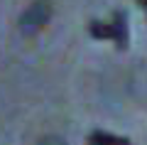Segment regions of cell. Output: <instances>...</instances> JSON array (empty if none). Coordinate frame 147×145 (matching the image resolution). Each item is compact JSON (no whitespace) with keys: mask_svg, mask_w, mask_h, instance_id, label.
I'll return each instance as SVG.
<instances>
[{"mask_svg":"<svg viewBox=\"0 0 147 145\" xmlns=\"http://www.w3.org/2000/svg\"><path fill=\"white\" fill-rule=\"evenodd\" d=\"M52 17V0H34L20 15V32L27 37L37 35Z\"/></svg>","mask_w":147,"mask_h":145,"instance_id":"6da1fadb","label":"cell"},{"mask_svg":"<svg viewBox=\"0 0 147 145\" xmlns=\"http://www.w3.org/2000/svg\"><path fill=\"white\" fill-rule=\"evenodd\" d=\"M110 32H113V42H115V47H118V49H125V47H127V15L123 10L113 12Z\"/></svg>","mask_w":147,"mask_h":145,"instance_id":"7a4b0ae2","label":"cell"},{"mask_svg":"<svg viewBox=\"0 0 147 145\" xmlns=\"http://www.w3.org/2000/svg\"><path fill=\"white\" fill-rule=\"evenodd\" d=\"M88 145H132L127 138H118V135H110L105 130H93L88 135Z\"/></svg>","mask_w":147,"mask_h":145,"instance_id":"3957f363","label":"cell"},{"mask_svg":"<svg viewBox=\"0 0 147 145\" xmlns=\"http://www.w3.org/2000/svg\"><path fill=\"white\" fill-rule=\"evenodd\" d=\"M88 32L96 39H113V32H110V22H100V20H91L88 22Z\"/></svg>","mask_w":147,"mask_h":145,"instance_id":"277c9868","label":"cell"},{"mask_svg":"<svg viewBox=\"0 0 147 145\" xmlns=\"http://www.w3.org/2000/svg\"><path fill=\"white\" fill-rule=\"evenodd\" d=\"M39 145H66L61 138H57V135H49V138H42L39 140Z\"/></svg>","mask_w":147,"mask_h":145,"instance_id":"5b68a950","label":"cell"},{"mask_svg":"<svg viewBox=\"0 0 147 145\" xmlns=\"http://www.w3.org/2000/svg\"><path fill=\"white\" fill-rule=\"evenodd\" d=\"M137 3H140V7L145 10V15H147V0H137Z\"/></svg>","mask_w":147,"mask_h":145,"instance_id":"8992f818","label":"cell"}]
</instances>
